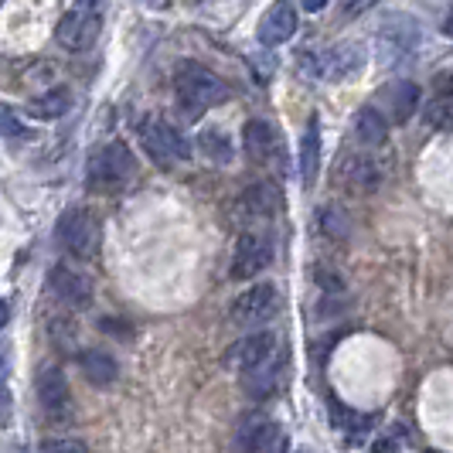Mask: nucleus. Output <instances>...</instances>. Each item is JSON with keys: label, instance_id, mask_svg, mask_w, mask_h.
Returning <instances> with one entry per match:
<instances>
[{"label": "nucleus", "instance_id": "nucleus-1", "mask_svg": "<svg viewBox=\"0 0 453 453\" xmlns=\"http://www.w3.org/2000/svg\"><path fill=\"white\" fill-rule=\"evenodd\" d=\"M174 92H178V106L188 119H198L211 106L226 103L228 86L211 72V68L198 65V62H184L174 72Z\"/></svg>", "mask_w": 453, "mask_h": 453}, {"label": "nucleus", "instance_id": "nucleus-2", "mask_svg": "<svg viewBox=\"0 0 453 453\" xmlns=\"http://www.w3.org/2000/svg\"><path fill=\"white\" fill-rule=\"evenodd\" d=\"M134 174V154L127 150V143H103L89 154V167H86V181L92 191H119Z\"/></svg>", "mask_w": 453, "mask_h": 453}, {"label": "nucleus", "instance_id": "nucleus-3", "mask_svg": "<svg viewBox=\"0 0 453 453\" xmlns=\"http://www.w3.org/2000/svg\"><path fill=\"white\" fill-rule=\"evenodd\" d=\"M140 143H143L147 157L154 164H164V167H174V164L191 157V143L184 140L178 127H171L164 119H143L140 123Z\"/></svg>", "mask_w": 453, "mask_h": 453}, {"label": "nucleus", "instance_id": "nucleus-4", "mask_svg": "<svg viewBox=\"0 0 453 453\" xmlns=\"http://www.w3.org/2000/svg\"><path fill=\"white\" fill-rule=\"evenodd\" d=\"M55 232H58V242L75 259H92L99 252V242H103V228L96 222V215L86 211V208H68L65 215L58 219Z\"/></svg>", "mask_w": 453, "mask_h": 453}, {"label": "nucleus", "instance_id": "nucleus-5", "mask_svg": "<svg viewBox=\"0 0 453 453\" xmlns=\"http://www.w3.org/2000/svg\"><path fill=\"white\" fill-rule=\"evenodd\" d=\"M103 31V18L92 4H79V7H68L65 14L55 24V38L65 51H89L96 45Z\"/></svg>", "mask_w": 453, "mask_h": 453}, {"label": "nucleus", "instance_id": "nucleus-6", "mask_svg": "<svg viewBox=\"0 0 453 453\" xmlns=\"http://www.w3.org/2000/svg\"><path fill=\"white\" fill-rule=\"evenodd\" d=\"M280 311V294L273 283H259L246 290L242 296H235L232 311H228V320L239 324V327H256V324H266Z\"/></svg>", "mask_w": 453, "mask_h": 453}, {"label": "nucleus", "instance_id": "nucleus-7", "mask_svg": "<svg viewBox=\"0 0 453 453\" xmlns=\"http://www.w3.org/2000/svg\"><path fill=\"white\" fill-rule=\"evenodd\" d=\"M416 45H419V27H416V21L392 18L379 31V62L386 68H395L416 51Z\"/></svg>", "mask_w": 453, "mask_h": 453}, {"label": "nucleus", "instance_id": "nucleus-8", "mask_svg": "<svg viewBox=\"0 0 453 453\" xmlns=\"http://www.w3.org/2000/svg\"><path fill=\"white\" fill-rule=\"evenodd\" d=\"M273 358H276V338H273L270 331H259V334L235 341L226 351V365L232 372H239V375H250V372L263 368Z\"/></svg>", "mask_w": 453, "mask_h": 453}, {"label": "nucleus", "instance_id": "nucleus-9", "mask_svg": "<svg viewBox=\"0 0 453 453\" xmlns=\"http://www.w3.org/2000/svg\"><path fill=\"white\" fill-rule=\"evenodd\" d=\"M273 242L259 232H242L235 242V256H232V276L235 280H252L270 266Z\"/></svg>", "mask_w": 453, "mask_h": 453}, {"label": "nucleus", "instance_id": "nucleus-10", "mask_svg": "<svg viewBox=\"0 0 453 453\" xmlns=\"http://www.w3.org/2000/svg\"><path fill=\"white\" fill-rule=\"evenodd\" d=\"M375 106H379V113H382L386 123H406L409 116L416 113V106H419V89L409 79H395V82H388V86L379 89Z\"/></svg>", "mask_w": 453, "mask_h": 453}, {"label": "nucleus", "instance_id": "nucleus-11", "mask_svg": "<svg viewBox=\"0 0 453 453\" xmlns=\"http://www.w3.org/2000/svg\"><path fill=\"white\" fill-rule=\"evenodd\" d=\"M48 287L62 303L75 307V311H86L92 303V280L82 270H72L65 263H58L55 270L48 273Z\"/></svg>", "mask_w": 453, "mask_h": 453}, {"label": "nucleus", "instance_id": "nucleus-12", "mask_svg": "<svg viewBox=\"0 0 453 453\" xmlns=\"http://www.w3.org/2000/svg\"><path fill=\"white\" fill-rule=\"evenodd\" d=\"M280 436H283V433L276 426V419L263 416V412H250V416L239 423L235 443H239V453H276Z\"/></svg>", "mask_w": 453, "mask_h": 453}, {"label": "nucleus", "instance_id": "nucleus-13", "mask_svg": "<svg viewBox=\"0 0 453 453\" xmlns=\"http://www.w3.org/2000/svg\"><path fill=\"white\" fill-rule=\"evenodd\" d=\"M365 68V45L362 42H341L327 55L318 58V75L331 79V82H344L351 75H358Z\"/></svg>", "mask_w": 453, "mask_h": 453}, {"label": "nucleus", "instance_id": "nucleus-14", "mask_svg": "<svg viewBox=\"0 0 453 453\" xmlns=\"http://www.w3.org/2000/svg\"><path fill=\"white\" fill-rule=\"evenodd\" d=\"M242 147L256 164H283V140L276 134V127H270L266 119H252L246 123V134H242Z\"/></svg>", "mask_w": 453, "mask_h": 453}, {"label": "nucleus", "instance_id": "nucleus-15", "mask_svg": "<svg viewBox=\"0 0 453 453\" xmlns=\"http://www.w3.org/2000/svg\"><path fill=\"white\" fill-rule=\"evenodd\" d=\"M35 388H38V403H42V409H45L48 416L62 419V416L72 412V392H68L65 375L58 368H42Z\"/></svg>", "mask_w": 453, "mask_h": 453}, {"label": "nucleus", "instance_id": "nucleus-16", "mask_svg": "<svg viewBox=\"0 0 453 453\" xmlns=\"http://www.w3.org/2000/svg\"><path fill=\"white\" fill-rule=\"evenodd\" d=\"M294 35H296V11L290 7V4H276V7H270V11L263 14L259 27H256L259 45H266V48L283 45V42H290Z\"/></svg>", "mask_w": 453, "mask_h": 453}, {"label": "nucleus", "instance_id": "nucleus-17", "mask_svg": "<svg viewBox=\"0 0 453 453\" xmlns=\"http://www.w3.org/2000/svg\"><path fill=\"white\" fill-rule=\"evenodd\" d=\"M423 113H426L430 127H440V130H450L453 127V72H440L436 75L433 96Z\"/></svg>", "mask_w": 453, "mask_h": 453}, {"label": "nucleus", "instance_id": "nucleus-18", "mask_svg": "<svg viewBox=\"0 0 453 453\" xmlns=\"http://www.w3.org/2000/svg\"><path fill=\"white\" fill-rule=\"evenodd\" d=\"M338 178L351 188H358V191H375L382 184V167L365 154H351L338 164Z\"/></svg>", "mask_w": 453, "mask_h": 453}, {"label": "nucleus", "instance_id": "nucleus-19", "mask_svg": "<svg viewBox=\"0 0 453 453\" xmlns=\"http://www.w3.org/2000/svg\"><path fill=\"white\" fill-rule=\"evenodd\" d=\"M79 368H82V375L89 379L92 386H113L116 375H119L116 358L110 351H103V348H86L79 355Z\"/></svg>", "mask_w": 453, "mask_h": 453}, {"label": "nucleus", "instance_id": "nucleus-20", "mask_svg": "<svg viewBox=\"0 0 453 453\" xmlns=\"http://www.w3.org/2000/svg\"><path fill=\"white\" fill-rule=\"evenodd\" d=\"M318 167H320V136H318V119H311L307 123V134L300 140V178H303V188H314Z\"/></svg>", "mask_w": 453, "mask_h": 453}, {"label": "nucleus", "instance_id": "nucleus-21", "mask_svg": "<svg viewBox=\"0 0 453 453\" xmlns=\"http://www.w3.org/2000/svg\"><path fill=\"white\" fill-rule=\"evenodd\" d=\"M239 208L246 211V219H273V211L280 208V195H276L273 184H252L242 195Z\"/></svg>", "mask_w": 453, "mask_h": 453}, {"label": "nucleus", "instance_id": "nucleus-22", "mask_svg": "<svg viewBox=\"0 0 453 453\" xmlns=\"http://www.w3.org/2000/svg\"><path fill=\"white\" fill-rule=\"evenodd\" d=\"M27 110H31V116H38V119H62V116L72 110V92L62 89V86H55V89L35 96Z\"/></svg>", "mask_w": 453, "mask_h": 453}, {"label": "nucleus", "instance_id": "nucleus-23", "mask_svg": "<svg viewBox=\"0 0 453 453\" xmlns=\"http://www.w3.org/2000/svg\"><path fill=\"white\" fill-rule=\"evenodd\" d=\"M355 136H358L362 147H382L386 143L388 123L382 119V113L375 106H368V110L358 113V119H355Z\"/></svg>", "mask_w": 453, "mask_h": 453}, {"label": "nucleus", "instance_id": "nucleus-24", "mask_svg": "<svg viewBox=\"0 0 453 453\" xmlns=\"http://www.w3.org/2000/svg\"><path fill=\"white\" fill-rule=\"evenodd\" d=\"M280 358H273V362H266L263 368H256V372H250V379H246V388H250L252 395H270L273 388H276V382H280Z\"/></svg>", "mask_w": 453, "mask_h": 453}, {"label": "nucleus", "instance_id": "nucleus-25", "mask_svg": "<svg viewBox=\"0 0 453 453\" xmlns=\"http://www.w3.org/2000/svg\"><path fill=\"white\" fill-rule=\"evenodd\" d=\"M198 147H202L204 157L215 160V164H228L232 160V143H228V136L222 130H204Z\"/></svg>", "mask_w": 453, "mask_h": 453}, {"label": "nucleus", "instance_id": "nucleus-26", "mask_svg": "<svg viewBox=\"0 0 453 453\" xmlns=\"http://www.w3.org/2000/svg\"><path fill=\"white\" fill-rule=\"evenodd\" d=\"M334 423H338L341 433H344L351 443H358V440H362V433L372 426V419H368V416H358V412H344L341 406H334Z\"/></svg>", "mask_w": 453, "mask_h": 453}, {"label": "nucleus", "instance_id": "nucleus-27", "mask_svg": "<svg viewBox=\"0 0 453 453\" xmlns=\"http://www.w3.org/2000/svg\"><path fill=\"white\" fill-rule=\"evenodd\" d=\"M0 134L11 136V140H27V136H31V130H27V127H24L21 119L11 113L7 106H0Z\"/></svg>", "mask_w": 453, "mask_h": 453}, {"label": "nucleus", "instance_id": "nucleus-28", "mask_svg": "<svg viewBox=\"0 0 453 453\" xmlns=\"http://www.w3.org/2000/svg\"><path fill=\"white\" fill-rule=\"evenodd\" d=\"M399 447H406V430H403V426H392L386 436H379V440L372 443L375 453H395Z\"/></svg>", "mask_w": 453, "mask_h": 453}, {"label": "nucleus", "instance_id": "nucleus-29", "mask_svg": "<svg viewBox=\"0 0 453 453\" xmlns=\"http://www.w3.org/2000/svg\"><path fill=\"white\" fill-rule=\"evenodd\" d=\"M42 453H89V447L82 440H45Z\"/></svg>", "mask_w": 453, "mask_h": 453}, {"label": "nucleus", "instance_id": "nucleus-30", "mask_svg": "<svg viewBox=\"0 0 453 453\" xmlns=\"http://www.w3.org/2000/svg\"><path fill=\"white\" fill-rule=\"evenodd\" d=\"M11 419V392H7V368H0V426Z\"/></svg>", "mask_w": 453, "mask_h": 453}, {"label": "nucleus", "instance_id": "nucleus-31", "mask_svg": "<svg viewBox=\"0 0 453 453\" xmlns=\"http://www.w3.org/2000/svg\"><path fill=\"white\" fill-rule=\"evenodd\" d=\"M318 283L324 287V290H334V294L341 290V280L338 276H331V273H318Z\"/></svg>", "mask_w": 453, "mask_h": 453}, {"label": "nucleus", "instance_id": "nucleus-32", "mask_svg": "<svg viewBox=\"0 0 453 453\" xmlns=\"http://www.w3.org/2000/svg\"><path fill=\"white\" fill-rule=\"evenodd\" d=\"M7 318H11V303H7V300H0V331H4Z\"/></svg>", "mask_w": 453, "mask_h": 453}, {"label": "nucleus", "instance_id": "nucleus-33", "mask_svg": "<svg viewBox=\"0 0 453 453\" xmlns=\"http://www.w3.org/2000/svg\"><path fill=\"white\" fill-rule=\"evenodd\" d=\"M443 35H447V38H453V14L443 21Z\"/></svg>", "mask_w": 453, "mask_h": 453}, {"label": "nucleus", "instance_id": "nucleus-34", "mask_svg": "<svg viewBox=\"0 0 453 453\" xmlns=\"http://www.w3.org/2000/svg\"><path fill=\"white\" fill-rule=\"evenodd\" d=\"M327 4H303V11H311V14H318V11H324Z\"/></svg>", "mask_w": 453, "mask_h": 453}, {"label": "nucleus", "instance_id": "nucleus-35", "mask_svg": "<svg viewBox=\"0 0 453 453\" xmlns=\"http://www.w3.org/2000/svg\"><path fill=\"white\" fill-rule=\"evenodd\" d=\"M296 453H300V450H296Z\"/></svg>", "mask_w": 453, "mask_h": 453}]
</instances>
